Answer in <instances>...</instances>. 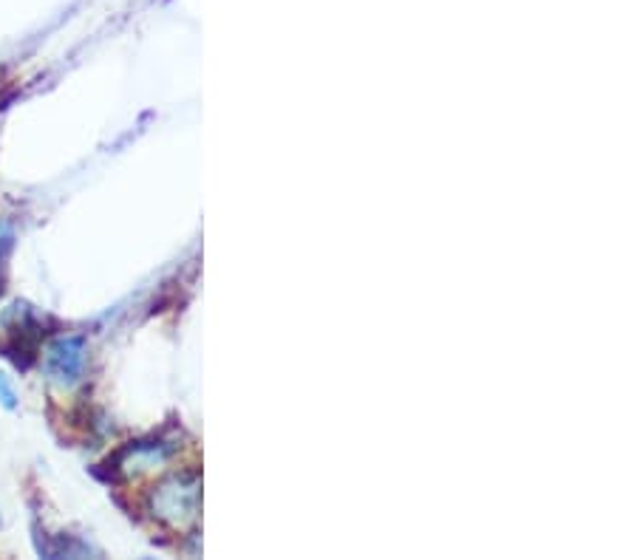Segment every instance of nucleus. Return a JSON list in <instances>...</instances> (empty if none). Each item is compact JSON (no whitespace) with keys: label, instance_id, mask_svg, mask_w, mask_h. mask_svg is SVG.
Instances as JSON below:
<instances>
[{"label":"nucleus","instance_id":"1","mask_svg":"<svg viewBox=\"0 0 637 560\" xmlns=\"http://www.w3.org/2000/svg\"><path fill=\"white\" fill-rule=\"evenodd\" d=\"M86 369V343L83 337H61L46 354V371L54 383L74 385Z\"/></svg>","mask_w":637,"mask_h":560},{"label":"nucleus","instance_id":"2","mask_svg":"<svg viewBox=\"0 0 637 560\" xmlns=\"http://www.w3.org/2000/svg\"><path fill=\"white\" fill-rule=\"evenodd\" d=\"M0 405L9 410L18 408V391H14L12 380L7 374H0Z\"/></svg>","mask_w":637,"mask_h":560}]
</instances>
